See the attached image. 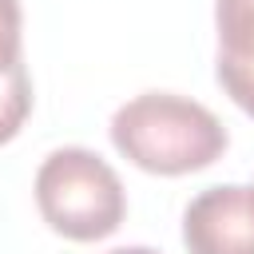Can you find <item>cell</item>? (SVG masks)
<instances>
[{
	"mask_svg": "<svg viewBox=\"0 0 254 254\" xmlns=\"http://www.w3.org/2000/svg\"><path fill=\"white\" fill-rule=\"evenodd\" d=\"M111 143L139 171L190 175L226 151V127L210 107L187 95L143 91L111 115Z\"/></svg>",
	"mask_w": 254,
	"mask_h": 254,
	"instance_id": "6da1fadb",
	"label": "cell"
},
{
	"mask_svg": "<svg viewBox=\"0 0 254 254\" xmlns=\"http://www.w3.org/2000/svg\"><path fill=\"white\" fill-rule=\"evenodd\" d=\"M36 206L44 222L71 242H99L119 230L127 190L107 159L87 147H60L36 171Z\"/></svg>",
	"mask_w": 254,
	"mask_h": 254,
	"instance_id": "7a4b0ae2",
	"label": "cell"
},
{
	"mask_svg": "<svg viewBox=\"0 0 254 254\" xmlns=\"http://www.w3.org/2000/svg\"><path fill=\"white\" fill-rule=\"evenodd\" d=\"M190 254H254V187H206L183 214Z\"/></svg>",
	"mask_w": 254,
	"mask_h": 254,
	"instance_id": "3957f363",
	"label": "cell"
},
{
	"mask_svg": "<svg viewBox=\"0 0 254 254\" xmlns=\"http://www.w3.org/2000/svg\"><path fill=\"white\" fill-rule=\"evenodd\" d=\"M214 24L218 83L246 115H254V0H214Z\"/></svg>",
	"mask_w": 254,
	"mask_h": 254,
	"instance_id": "277c9868",
	"label": "cell"
},
{
	"mask_svg": "<svg viewBox=\"0 0 254 254\" xmlns=\"http://www.w3.org/2000/svg\"><path fill=\"white\" fill-rule=\"evenodd\" d=\"M28 111H32V79H28V67L20 60L8 71H0V143L16 139Z\"/></svg>",
	"mask_w": 254,
	"mask_h": 254,
	"instance_id": "5b68a950",
	"label": "cell"
},
{
	"mask_svg": "<svg viewBox=\"0 0 254 254\" xmlns=\"http://www.w3.org/2000/svg\"><path fill=\"white\" fill-rule=\"evenodd\" d=\"M20 0H0V71H8L12 64H20Z\"/></svg>",
	"mask_w": 254,
	"mask_h": 254,
	"instance_id": "8992f818",
	"label": "cell"
},
{
	"mask_svg": "<svg viewBox=\"0 0 254 254\" xmlns=\"http://www.w3.org/2000/svg\"><path fill=\"white\" fill-rule=\"evenodd\" d=\"M107 254H159L151 246H119V250H107Z\"/></svg>",
	"mask_w": 254,
	"mask_h": 254,
	"instance_id": "52a82bcc",
	"label": "cell"
}]
</instances>
